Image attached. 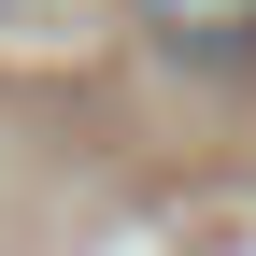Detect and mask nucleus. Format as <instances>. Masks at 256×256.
Here are the masks:
<instances>
[{
  "label": "nucleus",
  "instance_id": "obj_1",
  "mask_svg": "<svg viewBox=\"0 0 256 256\" xmlns=\"http://www.w3.org/2000/svg\"><path fill=\"white\" fill-rule=\"evenodd\" d=\"M128 28L171 72H256V0H128Z\"/></svg>",
  "mask_w": 256,
  "mask_h": 256
},
{
  "label": "nucleus",
  "instance_id": "obj_2",
  "mask_svg": "<svg viewBox=\"0 0 256 256\" xmlns=\"http://www.w3.org/2000/svg\"><path fill=\"white\" fill-rule=\"evenodd\" d=\"M0 14H57V0H0Z\"/></svg>",
  "mask_w": 256,
  "mask_h": 256
}]
</instances>
